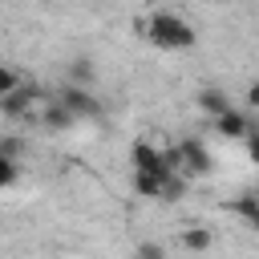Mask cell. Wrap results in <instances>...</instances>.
<instances>
[{"label": "cell", "mask_w": 259, "mask_h": 259, "mask_svg": "<svg viewBox=\"0 0 259 259\" xmlns=\"http://www.w3.org/2000/svg\"><path fill=\"white\" fill-rule=\"evenodd\" d=\"M20 178V166H16V158H0V186H12Z\"/></svg>", "instance_id": "8fae6325"}, {"label": "cell", "mask_w": 259, "mask_h": 259, "mask_svg": "<svg viewBox=\"0 0 259 259\" xmlns=\"http://www.w3.org/2000/svg\"><path fill=\"white\" fill-rule=\"evenodd\" d=\"M178 146H182V158H186V174H210V154L198 138H186Z\"/></svg>", "instance_id": "5b68a950"}, {"label": "cell", "mask_w": 259, "mask_h": 259, "mask_svg": "<svg viewBox=\"0 0 259 259\" xmlns=\"http://www.w3.org/2000/svg\"><path fill=\"white\" fill-rule=\"evenodd\" d=\"M214 130H219L223 138H247V134H251V125H247V117H243L239 109H227L223 117H214Z\"/></svg>", "instance_id": "8992f818"}, {"label": "cell", "mask_w": 259, "mask_h": 259, "mask_svg": "<svg viewBox=\"0 0 259 259\" xmlns=\"http://www.w3.org/2000/svg\"><path fill=\"white\" fill-rule=\"evenodd\" d=\"M182 247H186V251H206V247H210V231H206V227L186 231V235H182Z\"/></svg>", "instance_id": "30bf717a"}, {"label": "cell", "mask_w": 259, "mask_h": 259, "mask_svg": "<svg viewBox=\"0 0 259 259\" xmlns=\"http://www.w3.org/2000/svg\"><path fill=\"white\" fill-rule=\"evenodd\" d=\"M227 4H235V0H227Z\"/></svg>", "instance_id": "d6986e66"}, {"label": "cell", "mask_w": 259, "mask_h": 259, "mask_svg": "<svg viewBox=\"0 0 259 259\" xmlns=\"http://www.w3.org/2000/svg\"><path fill=\"white\" fill-rule=\"evenodd\" d=\"M57 101L65 105V109H73L77 117H101V105H97V97L85 89V85H61V93H57Z\"/></svg>", "instance_id": "7a4b0ae2"}, {"label": "cell", "mask_w": 259, "mask_h": 259, "mask_svg": "<svg viewBox=\"0 0 259 259\" xmlns=\"http://www.w3.org/2000/svg\"><path fill=\"white\" fill-rule=\"evenodd\" d=\"M73 81H89V61H73Z\"/></svg>", "instance_id": "e0dca14e"}, {"label": "cell", "mask_w": 259, "mask_h": 259, "mask_svg": "<svg viewBox=\"0 0 259 259\" xmlns=\"http://www.w3.org/2000/svg\"><path fill=\"white\" fill-rule=\"evenodd\" d=\"M182 186H186V182H182L178 174H170L166 186H162V198H166V202H178V198H182Z\"/></svg>", "instance_id": "7c38bea8"}, {"label": "cell", "mask_w": 259, "mask_h": 259, "mask_svg": "<svg viewBox=\"0 0 259 259\" xmlns=\"http://www.w3.org/2000/svg\"><path fill=\"white\" fill-rule=\"evenodd\" d=\"M134 186H138V194H142V198H162V186H166V178H158V174H146V170H134Z\"/></svg>", "instance_id": "9c48e42d"}, {"label": "cell", "mask_w": 259, "mask_h": 259, "mask_svg": "<svg viewBox=\"0 0 259 259\" xmlns=\"http://www.w3.org/2000/svg\"><path fill=\"white\" fill-rule=\"evenodd\" d=\"M40 121H45V130H69V125L77 121V113H73V109H65L61 101H53V105L45 109V117H40Z\"/></svg>", "instance_id": "ba28073f"}, {"label": "cell", "mask_w": 259, "mask_h": 259, "mask_svg": "<svg viewBox=\"0 0 259 259\" xmlns=\"http://www.w3.org/2000/svg\"><path fill=\"white\" fill-rule=\"evenodd\" d=\"M138 259H166V255H162L158 243H142V247H138Z\"/></svg>", "instance_id": "9a60e30c"}, {"label": "cell", "mask_w": 259, "mask_h": 259, "mask_svg": "<svg viewBox=\"0 0 259 259\" xmlns=\"http://www.w3.org/2000/svg\"><path fill=\"white\" fill-rule=\"evenodd\" d=\"M247 154H251V162L259 166V130H251V134H247Z\"/></svg>", "instance_id": "2e32d148"}, {"label": "cell", "mask_w": 259, "mask_h": 259, "mask_svg": "<svg viewBox=\"0 0 259 259\" xmlns=\"http://www.w3.org/2000/svg\"><path fill=\"white\" fill-rule=\"evenodd\" d=\"M130 162H134V170H146V174H158V178H170V174H174V170L162 162V150H154L150 142H134Z\"/></svg>", "instance_id": "277c9868"}, {"label": "cell", "mask_w": 259, "mask_h": 259, "mask_svg": "<svg viewBox=\"0 0 259 259\" xmlns=\"http://www.w3.org/2000/svg\"><path fill=\"white\" fill-rule=\"evenodd\" d=\"M198 109H206L210 117H223V113L231 109V101H227L223 89H202V93H198Z\"/></svg>", "instance_id": "52a82bcc"}, {"label": "cell", "mask_w": 259, "mask_h": 259, "mask_svg": "<svg viewBox=\"0 0 259 259\" xmlns=\"http://www.w3.org/2000/svg\"><path fill=\"white\" fill-rule=\"evenodd\" d=\"M12 89H20V73L16 69H0V97L12 93Z\"/></svg>", "instance_id": "4fadbf2b"}, {"label": "cell", "mask_w": 259, "mask_h": 259, "mask_svg": "<svg viewBox=\"0 0 259 259\" xmlns=\"http://www.w3.org/2000/svg\"><path fill=\"white\" fill-rule=\"evenodd\" d=\"M36 97H40V85L36 81H24L20 89H12V93L0 97V113L4 117H24V113H32V101Z\"/></svg>", "instance_id": "3957f363"}, {"label": "cell", "mask_w": 259, "mask_h": 259, "mask_svg": "<svg viewBox=\"0 0 259 259\" xmlns=\"http://www.w3.org/2000/svg\"><path fill=\"white\" fill-rule=\"evenodd\" d=\"M0 158H20V138L4 134V138H0Z\"/></svg>", "instance_id": "5bb4252c"}, {"label": "cell", "mask_w": 259, "mask_h": 259, "mask_svg": "<svg viewBox=\"0 0 259 259\" xmlns=\"http://www.w3.org/2000/svg\"><path fill=\"white\" fill-rule=\"evenodd\" d=\"M247 101H251V109H259V81H251V89H247Z\"/></svg>", "instance_id": "ac0fdd59"}, {"label": "cell", "mask_w": 259, "mask_h": 259, "mask_svg": "<svg viewBox=\"0 0 259 259\" xmlns=\"http://www.w3.org/2000/svg\"><path fill=\"white\" fill-rule=\"evenodd\" d=\"M146 36L158 49H194V40H198V32L182 16H174V12H154L146 20Z\"/></svg>", "instance_id": "6da1fadb"}]
</instances>
